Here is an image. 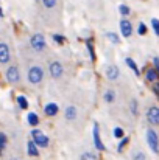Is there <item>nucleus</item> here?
Masks as SVG:
<instances>
[{
    "label": "nucleus",
    "instance_id": "f257e3e1",
    "mask_svg": "<svg viewBox=\"0 0 159 160\" xmlns=\"http://www.w3.org/2000/svg\"><path fill=\"white\" fill-rule=\"evenodd\" d=\"M27 79H28V82L33 84V86L41 84L42 79H44V68H42L41 65H31V67L28 68V72H27Z\"/></svg>",
    "mask_w": 159,
    "mask_h": 160
},
{
    "label": "nucleus",
    "instance_id": "5701e85b",
    "mask_svg": "<svg viewBox=\"0 0 159 160\" xmlns=\"http://www.w3.org/2000/svg\"><path fill=\"white\" fill-rule=\"evenodd\" d=\"M128 142H130V138H128V137H122V138H120V143H119V146H117V151H119V152H122Z\"/></svg>",
    "mask_w": 159,
    "mask_h": 160
},
{
    "label": "nucleus",
    "instance_id": "b1692460",
    "mask_svg": "<svg viewBox=\"0 0 159 160\" xmlns=\"http://www.w3.org/2000/svg\"><path fill=\"white\" fill-rule=\"evenodd\" d=\"M56 3H58V0H42V5H44L47 9H53V8L56 6Z\"/></svg>",
    "mask_w": 159,
    "mask_h": 160
},
{
    "label": "nucleus",
    "instance_id": "2f4dec72",
    "mask_svg": "<svg viewBox=\"0 0 159 160\" xmlns=\"http://www.w3.org/2000/svg\"><path fill=\"white\" fill-rule=\"evenodd\" d=\"M134 160H145V154L144 152H140V151H137V152H134Z\"/></svg>",
    "mask_w": 159,
    "mask_h": 160
},
{
    "label": "nucleus",
    "instance_id": "4468645a",
    "mask_svg": "<svg viewBox=\"0 0 159 160\" xmlns=\"http://www.w3.org/2000/svg\"><path fill=\"white\" fill-rule=\"evenodd\" d=\"M27 152H28L30 157H36V156H39V148L34 145L33 140H28V143H27Z\"/></svg>",
    "mask_w": 159,
    "mask_h": 160
},
{
    "label": "nucleus",
    "instance_id": "423d86ee",
    "mask_svg": "<svg viewBox=\"0 0 159 160\" xmlns=\"http://www.w3.org/2000/svg\"><path fill=\"white\" fill-rule=\"evenodd\" d=\"M147 143H148L150 149L155 154H158L159 152V137H158V134H156V131H153V129H148L147 131Z\"/></svg>",
    "mask_w": 159,
    "mask_h": 160
},
{
    "label": "nucleus",
    "instance_id": "0eeeda50",
    "mask_svg": "<svg viewBox=\"0 0 159 160\" xmlns=\"http://www.w3.org/2000/svg\"><path fill=\"white\" fill-rule=\"evenodd\" d=\"M92 137H94V146H95V149H98V151H106V146L103 145L102 137H100V126H98V123H94Z\"/></svg>",
    "mask_w": 159,
    "mask_h": 160
},
{
    "label": "nucleus",
    "instance_id": "473e14b6",
    "mask_svg": "<svg viewBox=\"0 0 159 160\" xmlns=\"http://www.w3.org/2000/svg\"><path fill=\"white\" fill-rule=\"evenodd\" d=\"M153 90L156 92V95H158V98H159V84H158V82H155V86H153Z\"/></svg>",
    "mask_w": 159,
    "mask_h": 160
},
{
    "label": "nucleus",
    "instance_id": "a878e982",
    "mask_svg": "<svg viewBox=\"0 0 159 160\" xmlns=\"http://www.w3.org/2000/svg\"><path fill=\"white\" fill-rule=\"evenodd\" d=\"M114 137L115 138H122V137H125V132H123V129L122 128H114Z\"/></svg>",
    "mask_w": 159,
    "mask_h": 160
},
{
    "label": "nucleus",
    "instance_id": "f03ea898",
    "mask_svg": "<svg viewBox=\"0 0 159 160\" xmlns=\"http://www.w3.org/2000/svg\"><path fill=\"white\" fill-rule=\"evenodd\" d=\"M30 47H31L33 52H38V53L39 52H44L47 48V41H45L44 34H41V33L33 34L31 39H30Z\"/></svg>",
    "mask_w": 159,
    "mask_h": 160
},
{
    "label": "nucleus",
    "instance_id": "ddd939ff",
    "mask_svg": "<svg viewBox=\"0 0 159 160\" xmlns=\"http://www.w3.org/2000/svg\"><path fill=\"white\" fill-rule=\"evenodd\" d=\"M77 115H78V112H77V107L75 106H67L66 107L64 117H66V120H67V121H73V120L77 118Z\"/></svg>",
    "mask_w": 159,
    "mask_h": 160
},
{
    "label": "nucleus",
    "instance_id": "39448f33",
    "mask_svg": "<svg viewBox=\"0 0 159 160\" xmlns=\"http://www.w3.org/2000/svg\"><path fill=\"white\" fill-rule=\"evenodd\" d=\"M49 73L53 79H61L62 75H64V67L59 61H52L49 64Z\"/></svg>",
    "mask_w": 159,
    "mask_h": 160
},
{
    "label": "nucleus",
    "instance_id": "7ed1b4c3",
    "mask_svg": "<svg viewBox=\"0 0 159 160\" xmlns=\"http://www.w3.org/2000/svg\"><path fill=\"white\" fill-rule=\"evenodd\" d=\"M31 140L34 142V145H36L38 148H47L49 143H50L49 137H47L41 129H38V128H34V129L31 131Z\"/></svg>",
    "mask_w": 159,
    "mask_h": 160
},
{
    "label": "nucleus",
    "instance_id": "aec40b11",
    "mask_svg": "<svg viewBox=\"0 0 159 160\" xmlns=\"http://www.w3.org/2000/svg\"><path fill=\"white\" fill-rule=\"evenodd\" d=\"M16 101H17V106L20 107V109H28V106H30L28 100H27L24 95H19V97L16 98Z\"/></svg>",
    "mask_w": 159,
    "mask_h": 160
},
{
    "label": "nucleus",
    "instance_id": "f704fd0d",
    "mask_svg": "<svg viewBox=\"0 0 159 160\" xmlns=\"http://www.w3.org/2000/svg\"><path fill=\"white\" fill-rule=\"evenodd\" d=\"M11 160H17V159H11Z\"/></svg>",
    "mask_w": 159,
    "mask_h": 160
},
{
    "label": "nucleus",
    "instance_id": "6e6552de",
    "mask_svg": "<svg viewBox=\"0 0 159 160\" xmlns=\"http://www.w3.org/2000/svg\"><path fill=\"white\" fill-rule=\"evenodd\" d=\"M147 120H148L150 124L159 126V107L158 106H151L147 110Z\"/></svg>",
    "mask_w": 159,
    "mask_h": 160
},
{
    "label": "nucleus",
    "instance_id": "dca6fc26",
    "mask_svg": "<svg viewBox=\"0 0 159 160\" xmlns=\"http://www.w3.org/2000/svg\"><path fill=\"white\" fill-rule=\"evenodd\" d=\"M103 100H105V103H108V104L114 103V100H115V92H114L112 89L105 90V93H103Z\"/></svg>",
    "mask_w": 159,
    "mask_h": 160
},
{
    "label": "nucleus",
    "instance_id": "4be33fe9",
    "mask_svg": "<svg viewBox=\"0 0 159 160\" xmlns=\"http://www.w3.org/2000/svg\"><path fill=\"white\" fill-rule=\"evenodd\" d=\"M80 160H98V157H97V154L87 151V152H83V154H81Z\"/></svg>",
    "mask_w": 159,
    "mask_h": 160
},
{
    "label": "nucleus",
    "instance_id": "412c9836",
    "mask_svg": "<svg viewBox=\"0 0 159 160\" xmlns=\"http://www.w3.org/2000/svg\"><path fill=\"white\" fill-rule=\"evenodd\" d=\"M86 48L89 52V56L92 61H95V52H94V45H92V41L91 39H86Z\"/></svg>",
    "mask_w": 159,
    "mask_h": 160
},
{
    "label": "nucleus",
    "instance_id": "72a5a7b5",
    "mask_svg": "<svg viewBox=\"0 0 159 160\" xmlns=\"http://www.w3.org/2000/svg\"><path fill=\"white\" fill-rule=\"evenodd\" d=\"M0 17H3V9H2V6H0Z\"/></svg>",
    "mask_w": 159,
    "mask_h": 160
},
{
    "label": "nucleus",
    "instance_id": "7c9ffc66",
    "mask_svg": "<svg viewBox=\"0 0 159 160\" xmlns=\"http://www.w3.org/2000/svg\"><path fill=\"white\" fill-rule=\"evenodd\" d=\"M131 112H133V115H137V101L136 100H131Z\"/></svg>",
    "mask_w": 159,
    "mask_h": 160
},
{
    "label": "nucleus",
    "instance_id": "f8f14e48",
    "mask_svg": "<svg viewBox=\"0 0 159 160\" xmlns=\"http://www.w3.org/2000/svg\"><path fill=\"white\" fill-rule=\"evenodd\" d=\"M58 112H59V106L56 103H47L44 106V113L47 117H55V115H58Z\"/></svg>",
    "mask_w": 159,
    "mask_h": 160
},
{
    "label": "nucleus",
    "instance_id": "20e7f679",
    "mask_svg": "<svg viewBox=\"0 0 159 160\" xmlns=\"http://www.w3.org/2000/svg\"><path fill=\"white\" fill-rule=\"evenodd\" d=\"M5 79L9 82V84H17L20 81V72H19V67L17 65H9L5 72Z\"/></svg>",
    "mask_w": 159,
    "mask_h": 160
},
{
    "label": "nucleus",
    "instance_id": "a211bd4d",
    "mask_svg": "<svg viewBox=\"0 0 159 160\" xmlns=\"http://www.w3.org/2000/svg\"><path fill=\"white\" fill-rule=\"evenodd\" d=\"M6 145H8V137L5 135V132H2V131H0V156L5 152Z\"/></svg>",
    "mask_w": 159,
    "mask_h": 160
},
{
    "label": "nucleus",
    "instance_id": "c756f323",
    "mask_svg": "<svg viewBox=\"0 0 159 160\" xmlns=\"http://www.w3.org/2000/svg\"><path fill=\"white\" fill-rule=\"evenodd\" d=\"M151 27H153L155 33L159 36V20H158V19H151Z\"/></svg>",
    "mask_w": 159,
    "mask_h": 160
},
{
    "label": "nucleus",
    "instance_id": "9d476101",
    "mask_svg": "<svg viewBox=\"0 0 159 160\" xmlns=\"http://www.w3.org/2000/svg\"><path fill=\"white\" fill-rule=\"evenodd\" d=\"M120 31H122L123 38H130L133 34V27H131V22L128 19H122L120 20Z\"/></svg>",
    "mask_w": 159,
    "mask_h": 160
},
{
    "label": "nucleus",
    "instance_id": "bb28decb",
    "mask_svg": "<svg viewBox=\"0 0 159 160\" xmlns=\"http://www.w3.org/2000/svg\"><path fill=\"white\" fill-rule=\"evenodd\" d=\"M119 11H120L122 16H128V14H130V8H128L126 5H120V6H119Z\"/></svg>",
    "mask_w": 159,
    "mask_h": 160
},
{
    "label": "nucleus",
    "instance_id": "1a4fd4ad",
    "mask_svg": "<svg viewBox=\"0 0 159 160\" xmlns=\"http://www.w3.org/2000/svg\"><path fill=\"white\" fill-rule=\"evenodd\" d=\"M11 61V52L8 44L0 42V64H8Z\"/></svg>",
    "mask_w": 159,
    "mask_h": 160
},
{
    "label": "nucleus",
    "instance_id": "2eb2a0df",
    "mask_svg": "<svg viewBox=\"0 0 159 160\" xmlns=\"http://www.w3.org/2000/svg\"><path fill=\"white\" fill-rule=\"evenodd\" d=\"M27 121H28L30 126L36 128V126L39 124V117H38V113H36V112H30V113L27 115Z\"/></svg>",
    "mask_w": 159,
    "mask_h": 160
},
{
    "label": "nucleus",
    "instance_id": "9b49d317",
    "mask_svg": "<svg viewBox=\"0 0 159 160\" xmlns=\"http://www.w3.org/2000/svg\"><path fill=\"white\" fill-rule=\"evenodd\" d=\"M105 75H106V78H108L109 81H115V79L119 78V75H120L119 67H115V65H109V67L106 68Z\"/></svg>",
    "mask_w": 159,
    "mask_h": 160
},
{
    "label": "nucleus",
    "instance_id": "f3484780",
    "mask_svg": "<svg viewBox=\"0 0 159 160\" xmlns=\"http://www.w3.org/2000/svg\"><path fill=\"white\" fill-rule=\"evenodd\" d=\"M145 78H147V81H150V82H156V81H158V73H156V70H155V68H148L147 73H145Z\"/></svg>",
    "mask_w": 159,
    "mask_h": 160
},
{
    "label": "nucleus",
    "instance_id": "393cba45",
    "mask_svg": "<svg viewBox=\"0 0 159 160\" xmlns=\"http://www.w3.org/2000/svg\"><path fill=\"white\" fill-rule=\"evenodd\" d=\"M106 38H108L112 44H115V45L119 44V36H117L115 33H108V34H106Z\"/></svg>",
    "mask_w": 159,
    "mask_h": 160
},
{
    "label": "nucleus",
    "instance_id": "c85d7f7f",
    "mask_svg": "<svg viewBox=\"0 0 159 160\" xmlns=\"http://www.w3.org/2000/svg\"><path fill=\"white\" fill-rule=\"evenodd\" d=\"M53 41H55L56 44H59V45H61V44H64V41H66V39H64V36H61V34H53Z\"/></svg>",
    "mask_w": 159,
    "mask_h": 160
},
{
    "label": "nucleus",
    "instance_id": "6ab92c4d",
    "mask_svg": "<svg viewBox=\"0 0 159 160\" xmlns=\"http://www.w3.org/2000/svg\"><path fill=\"white\" fill-rule=\"evenodd\" d=\"M125 62H126V65H128V67H130V68H131V70H133V72H134V73L137 75V76L140 75V72H139V67H137V64H136V62H134V61H133L131 58H126V59H125Z\"/></svg>",
    "mask_w": 159,
    "mask_h": 160
},
{
    "label": "nucleus",
    "instance_id": "cd10ccee",
    "mask_svg": "<svg viewBox=\"0 0 159 160\" xmlns=\"http://www.w3.org/2000/svg\"><path fill=\"white\" fill-rule=\"evenodd\" d=\"M137 33H139L140 36L147 34V25H145V23H139V27H137Z\"/></svg>",
    "mask_w": 159,
    "mask_h": 160
}]
</instances>
